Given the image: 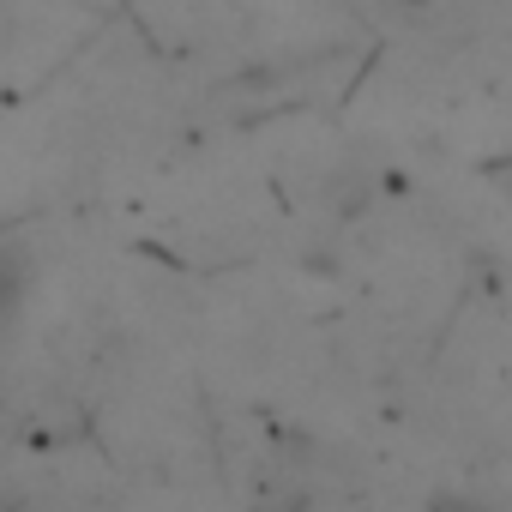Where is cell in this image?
Here are the masks:
<instances>
[{
  "label": "cell",
  "instance_id": "cell-1",
  "mask_svg": "<svg viewBox=\"0 0 512 512\" xmlns=\"http://www.w3.org/2000/svg\"><path fill=\"white\" fill-rule=\"evenodd\" d=\"M25 290H31V266H25V253H13V247H0V326H7V320L19 314Z\"/></svg>",
  "mask_w": 512,
  "mask_h": 512
}]
</instances>
